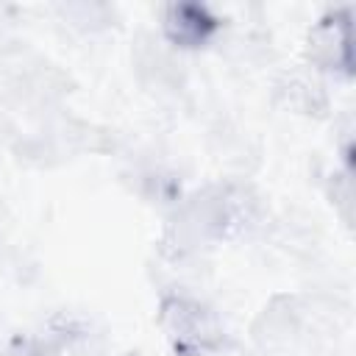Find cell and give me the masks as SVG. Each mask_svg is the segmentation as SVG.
<instances>
[{
    "mask_svg": "<svg viewBox=\"0 0 356 356\" xmlns=\"http://www.w3.org/2000/svg\"><path fill=\"white\" fill-rule=\"evenodd\" d=\"M159 323L175 356H217L225 345L220 314L189 295H167L161 300Z\"/></svg>",
    "mask_w": 356,
    "mask_h": 356,
    "instance_id": "cell-1",
    "label": "cell"
},
{
    "mask_svg": "<svg viewBox=\"0 0 356 356\" xmlns=\"http://www.w3.org/2000/svg\"><path fill=\"white\" fill-rule=\"evenodd\" d=\"M309 61L317 70L350 75L353 67V28L350 11H334L323 22H317L309 33Z\"/></svg>",
    "mask_w": 356,
    "mask_h": 356,
    "instance_id": "cell-2",
    "label": "cell"
},
{
    "mask_svg": "<svg viewBox=\"0 0 356 356\" xmlns=\"http://www.w3.org/2000/svg\"><path fill=\"white\" fill-rule=\"evenodd\" d=\"M161 25H164L167 42L175 44V47H200L220 28L217 17L206 6H197V3H172V6H167Z\"/></svg>",
    "mask_w": 356,
    "mask_h": 356,
    "instance_id": "cell-3",
    "label": "cell"
},
{
    "mask_svg": "<svg viewBox=\"0 0 356 356\" xmlns=\"http://www.w3.org/2000/svg\"><path fill=\"white\" fill-rule=\"evenodd\" d=\"M278 92L286 97V103L300 111V114H314L317 108L325 106V92H323V83L314 78V75H289Z\"/></svg>",
    "mask_w": 356,
    "mask_h": 356,
    "instance_id": "cell-4",
    "label": "cell"
},
{
    "mask_svg": "<svg viewBox=\"0 0 356 356\" xmlns=\"http://www.w3.org/2000/svg\"><path fill=\"white\" fill-rule=\"evenodd\" d=\"M67 331H47V334H31V337H19L8 356H58V350L64 348V337Z\"/></svg>",
    "mask_w": 356,
    "mask_h": 356,
    "instance_id": "cell-5",
    "label": "cell"
}]
</instances>
